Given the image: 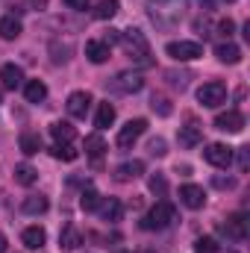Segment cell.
Masks as SVG:
<instances>
[{
    "label": "cell",
    "instance_id": "cell-1",
    "mask_svg": "<svg viewBox=\"0 0 250 253\" xmlns=\"http://www.w3.org/2000/svg\"><path fill=\"white\" fill-rule=\"evenodd\" d=\"M144 9H147V18H150L156 27L168 30V27H177V24L186 18L188 3L186 0H147Z\"/></svg>",
    "mask_w": 250,
    "mask_h": 253
},
{
    "label": "cell",
    "instance_id": "cell-2",
    "mask_svg": "<svg viewBox=\"0 0 250 253\" xmlns=\"http://www.w3.org/2000/svg\"><path fill=\"white\" fill-rule=\"evenodd\" d=\"M118 44L124 47V53L138 65V68H150V65H153V59H150V56H153V53H150V44H147V39H144L141 30H124L121 39H118Z\"/></svg>",
    "mask_w": 250,
    "mask_h": 253
},
{
    "label": "cell",
    "instance_id": "cell-3",
    "mask_svg": "<svg viewBox=\"0 0 250 253\" xmlns=\"http://www.w3.org/2000/svg\"><path fill=\"white\" fill-rule=\"evenodd\" d=\"M177 221V209L171 200H156V206L141 218V230H165Z\"/></svg>",
    "mask_w": 250,
    "mask_h": 253
},
{
    "label": "cell",
    "instance_id": "cell-4",
    "mask_svg": "<svg viewBox=\"0 0 250 253\" xmlns=\"http://www.w3.org/2000/svg\"><path fill=\"white\" fill-rule=\"evenodd\" d=\"M106 85H109L112 91H118V94H135V91H141V88H144V80H141V74L121 71V74H115Z\"/></svg>",
    "mask_w": 250,
    "mask_h": 253
},
{
    "label": "cell",
    "instance_id": "cell-5",
    "mask_svg": "<svg viewBox=\"0 0 250 253\" xmlns=\"http://www.w3.org/2000/svg\"><path fill=\"white\" fill-rule=\"evenodd\" d=\"M144 129H147V121L144 118H132V121H126L121 129H118V138H115V144L121 147V150H129L141 135H144Z\"/></svg>",
    "mask_w": 250,
    "mask_h": 253
},
{
    "label": "cell",
    "instance_id": "cell-6",
    "mask_svg": "<svg viewBox=\"0 0 250 253\" xmlns=\"http://www.w3.org/2000/svg\"><path fill=\"white\" fill-rule=\"evenodd\" d=\"M197 100H200L203 106L215 109V106H221V103L227 100V85H224V83H218V80L203 83V85L197 88Z\"/></svg>",
    "mask_w": 250,
    "mask_h": 253
},
{
    "label": "cell",
    "instance_id": "cell-7",
    "mask_svg": "<svg viewBox=\"0 0 250 253\" xmlns=\"http://www.w3.org/2000/svg\"><path fill=\"white\" fill-rule=\"evenodd\" d=\"M165 53H168L174 62H194V59L203 56V47H200L197 42H171V44L165 47Z\"/></svg>",
    "mask_w": 250,
    "mask_h": 253
},
{
    "label": "cell",
    "instance_id": "cell-8",
    "mask_svg": "<svg viewBox=\"0 0 250 253\" xmlns=\"http://www.w3.org/2000/svg\"><path fill=\"white\" fill-rule=\"evenodd\" d=\"M224 233H227V239H233V242H245L250 233V218L245 212H233V215H227V221H224V227H221Z\"/></svg>",
    "mask_w": 250,
    "mask_h": 253
},
{
    "label": "cell",
    "instance_id": "cell-9",
    "mask_svg": "<svg viewBox=\"0 0 250 253\" xmlns=\"http://www.w3.org/2000/svg\"><path fill=\"white\" fill-rule=\"evenodd\" d=\"M203 159L212 168H230L233 165V147H227V144H209L203 150Z\"/></svg>",
    "mask_w": 250,
    "mask_h": 253
},
{
    "label": "cell",
    "instance_id": "cell-10",
    "mask_svg": "<svg viewBox=\"0 0 250 253\" xmlns=\"http://www.w3.org/2000/svg\"><path fill=\"white\" fill-rule=\"evenodd\" d=\"M65 106H68V115L71 118H85L88 115V106H91V94L88 91H71Z\"/></svg>",
    "mask_w": 250,
    "mask_h": 253
},
{
    "label": "cell",
    "instance_id": "cell-11",
    "mask_svg": "<svg viewBox=\"0 0 250 253\" xmlns=\"http://www.w3.org/2000/svg\"><path fill=\"white\" fill-rule=\"evenodd\" d=\"M215 129H221V132H242V129H245V115L236 112V109L221 112V115L215 118Z\"/></svg>",
    "mask_w": 250,
    "mask_h": 253
},
{
    "label": "cell",
    "instance_id": "cell-12",
    "mask_svg": "<svg viewBox=\"0 0 250 253\" xmlns=\"http://www.w3.org/2000/svg\"><path fill=\"white\" fill-rule=\"evenodd\" d=\"M180 200H183V206H188V209H203L206 191L200 189V186H194V183H188V186L180 189Z\"/></svg>",
    "mask_w": 250,
    "mask_h": 253
},
{
    "label": "cell",
    "instance_id": "cell-13",
    "mask_svg": "<svg viewBox=\"0 0 250 253\" xmlns=\"http://www.w3.org/2000/svg\"><path fill=\"white\" fill-rule=\"evenodd\" d=\"M21 242H24L27 251H42L44 242H47V233H44L42 227H27V230L21 233Z\"/></svg>",
    "mask_w": 250,
    "mask_h": 253
},
{
    "label": "cell",
    "instance_id": "cell-14",
    "mask_svg": "<svg viewBox=\"0 0 250 253\" xmlns=\"http://www.w3.org/2000/svg\"><path fill=\"white\" fill-rule=\"evenodd\" d=\"M141 174H144V162H141V159H132V162H124V165L115 168V180H121V183L138 180Z\"/></svg>",
    "mask_w": 250,
    "mask_h": 253
},
{
    "label": "cell",
    "instance_id": "cell-15",
    "mask_svg": "<svg viewBox=\"0 0 250 253\" xmlns=\"http://www.w3.org/2000/svg\"><path fill=\"white\" fill-rule=\"evenodd\" d=\"M0 80H3V88H9V91H15L21 83H24V71L18 68V65H3L0 68Z\"/></svg>",
    "mask_w": 250,
    "mask_h": 253
},
{
    "label": "cell",
    "instance_id": "cell-16",
    "mask_svg": "<svg viewBox=\"0 0 250 253\" xmlns=\"http://www.w3.org/2000/svg\"><path fill=\"white\" fill-rule=\"evenodd\" d=\"M215 56H218L224 65H239L242 62V47L233 44V42H224V44L215 47Z\"/></svg>",
    "mask_w": 250,
    "mask_h": 253
},
{
    "label": "cell",
    "instance_id": "cell-17",
    "mask_svg": "<svg viewBox=\"0 0 250 253\" xmlns=\"http://www.w3.org/2000/svg\"><path fill=\"white\" fill-rule=\"evenodd\" d=\"M100 215H103V221H109V224H115V221H121V215H124V203H121L118 197H109V200H100Z\"/></svg>",
    "mask_w": 250,
    "mask_h": 253
},
{
    "label": "cell",
    "instance_id": "cell-18",
    "mask_svg": "<svg viewBox=\"0 0 250 253\" xmlns=\"http://www.w3.org/2000/svg\"><path fill=\"white\" fill-rule=\"evenodd\" d=\"M177 138H180L183 147L191 150V147H197V144L203 141V129H200L197 124H186V126H180V135H177Z\"/></svg>",
    "mask_w": 250,
    "mask_h": 253
},
{
    "label": "cell",
    "instance_id": "cell-19",
    "mask_svg": "<svg viewBox=\"0 0 250 253\" xmlns=\"http://www.w3.org/2000/svg\"><path fill=\"white\" fill-rule=\"evenodd\" d=\"M18 144H21V153L36 156V153L42 150V135H39V132H33V129H24V132H21V138H18Z\"/></svg>",
    "mask_w": 250,
    "mask_h": 253
},
{
    "label": "cell",
    "instance_id": "cell-20",
    "mask_svg": "<svg viewBox=\"0 0 250 253\" xmlns=\"http://www.w3.org/2000/svg\"><path fill=\"white\" fill-rule=\"evenodd\" d=\"M109 53H112L109 44H103V42H85V56H88L94 65H103L106 59H109Z\"/></svg>",
    "mask_w": 250,
    "mask_h": 253
},
{
    "label": "cell",
    "instance_id": "cell-21",
    "mask_svg": "<svg viewBox=\"0 0 250 253\" xmlns=\"http://www.w3.org/2000/svg\"><path fill=\"white\" fill-rule=\"evenodd\" d=\"M47 197L44 194H30V197H24V203H21V209L27 212V215H44L47 212Z\"/></svg>",
    "mask_w": 250,
    "mask_h": 253
},
{
    "label": "cell",
    "instance_id": "cell-22",
    "mask_svg": "<svg viewBox=\"0 0 250 253\" xmlns=\"http://www.w3.org/2000/svg\"><path fill=\"white\" fill-rule=\"evenodd\" d=\"M18 36H21V21H18L15 15L0 18V39H3V42H15Z\"/></svg>",
    "mask_w": 250,
    "mask_h": 253
},
{
    "label": "cell",
    "instance_id": "cell-23",
    "mask_svg": "<svg viewBox=\"0 0 250 253\" xmlns=\"http://www.w3.org/2000/svg\"><path fill=\"white\" fill-rule=\"evenodd\" d=\"M80 245H83V236H80V230H77L74 224H68L62 233H59V248H62V251H77Z\"/></svg>",
    "mask_w": 250,
    "mask_h": 253
},
{
    "label": "cell",
    "instance_id": "cell-24",
    "mask_svg": "<svg viewBox=\"0 0 250 253\" xmlns=\"http://www.w3.org/2000/svg\"><path fill=\"white\" fill-rule=\"evenodd\" d=\"M24 97H27V103H42V100L47 97V85H44L42 80H30V83L24 85Z\"/></svg>",
    "mask_w": 250,
    "mask_h": 253
},
{
    "label": "cell",
    "instance_id": "cell-25",
    "mask_svg": "<svg viewBox=\"0 0 250 253\" xmlns=\"http://www.w3.org/2000/svg\"><path fill=\"white\" fill-rule=\"evenodd\" d=\"M115 115H118V112H115V106H112L109 100H106V103H100V106H97V115H94V126H97V129L112 126V124H115Z\"/></svg>",
    "mask_w": 250,
    "mask_h": 253
},
{
    "label": "cell",
    "instance_id": "cell-26",
    "mask_svg": "<svg viewBox=\"0 0 250 253\" xmlns=\"http://www.w3.org/2000/svg\"><path fill=\"white\" fill-rule=\"evenodd\" d=\"M50 135L56 138V144H71L74 135H77V129L68 124V121H56V124H50Z\"/></svg>",
    "mask_w": 250,
    "mask_h": 253
},
{
    "label": "cell",
    "instance_id": "cell-27",
    "mask_svg": "<svg viewBox=\"0 0 250 253\" xmlns=\"http://www.w3.org/2000/svg\"><path fill=\"white\" fill-rule=\"evenodd\" d=\"M83 150H85L91 159H100V156L106 153V141L100 138V132H94V135H85V144H83Z\"/></svg>",
    "mask_w": 250,
    "mask_h": 253
},
{
    "label": "cell",
    "instance_id": "cell-28",
    "mask_svg": "<svg viewBox=\"0 0 250 253\" xmlns=\"http://www.w3.org/2000/svg\"><path fill=\"white\" fill-rule=\"evenodd\" d=\"M36 180H39V171H36L30 162L15 165V183H21V186H33Z\"/></svg>",
    "mask_w": 250,
    "mask_h": 253
},
{
    "label": "cell",
    "instance_id": "cell-29",
    "mask_svg": "<svg viewBox=\"0 0 250 253\" xmlns=\"http://www.w3.org/2000/svg\"><path fill=\"white\" fill-rule=\"evenodd\" d=\"M118 9H121V3H118V0H100V3H97V9H94V18H97V21H109V18H115V15H118Z\"/></svg>",
    "mask_w": 250,
    "mask_h": 253
},
{
    "label": "cell",
    "instance_id": "cell-30",
    "mask_svg": "<svg viewBox=\"0 0 250 253\" xmlns=\"http://www.w3.org/2000/svg\"><path fill=\"white\" fill-rule=\"evenodd\" d=\"M50 156H53V159H62V162H74V159L80 156V150H77L74 144H53V147H50Z\"/></svg>",
    "mask_w": 250,
    "mask_h": 253
},
{
    "label": "cell",
    "instance_id": "cell-31",
    "mask_svg": "<svg viewBox=\"0 0 250 253\" xmlns=\"http://www.w3.org/2000/svg\"><path fill=\"white\" fill-rule=\"evenodd\" d=\"M150 109H153L156 115H162V118H168V115L174 112V109H171V100L162 97V94H153V97H150Z\"/></svg>",
    "mask_w": 250,
    "mask_h": 253
},
{
    "label": "cell",
    "instance_id": "cell-32",
    "mask_svg": "<svg viewBox=\"0 0 250 253\" xmlns=\"http://www.w3.org/2000/svg\"><path fill=\"white\" fill-rule=\"evenodd\" d=\"M80 206L85 209V212H94V209H100V194L94 189H85L83 191V197H80Z\"/></svg>",
    "mask_w": 250,
    "mask_h": 253
},
{
    "label": "cell",
    "instance_id": "cell-33",
    "mask_svg": "<svg viewBox=\"0 0 250 253\" xmlns=\"http://www.w3.org/2000/svg\"><path fill=\"white\" fill-rule=\"evenodd\" d=\"M194 253H218V242L212 236H200L194 242Z\"/></svg>",
    "mask_w": 250,
    "mask_h": 253
},
{
    "label": "cell",
    "instance_id": "cell-34",
    "mask_svg": "<svg viewBox=\"0 0 250 253\" xmlns=\"http://www.w3.org/2000/svg\"><path fill=\"white\" fill-rule=\"evenodd\" d=\"M147 186H150V191H153V194H159V197H165V191H168V180H165L162 174H153Z\"/></svg>",
    "mask_w": 250,
    "mask_h": 253
},
{
    "label": "cell",
    "instance_id": "cell-35",
    "mask_svg": "<svg viewBox=\"0 0 250 253\" xmlns=\"http://www.w3.org/2000/svg\"><path fill=\"white\" fill-rule=\"evenodd\" d=\"M147 150H150L153 156H165V153H168V144H165V138H150Z\"/></svg>",
    "mask_w": 250,
    "mask_h": 253
},
{
    "label": "cell",
    "instance_id": "cell-36",
    "mask_svg": "<svg viewBox=\"0 0 250 253\" xmlns=\"http://www.w3.org/2000/svg\"><path fill=\"white\" fill-rule=\"evenodd\" d=\"M165 77H168V83H171V85H177V88H186V83H188V74H174V71H165Z\"/></svg>",
    "mask_w": 250,
    "mask_h": 253
},
{
    "label": "cell",
    "instance_id": "cell-37",
    "mask_svg": "<svg viewBox=\"0 0 250 253\" xmlns=\"http://www.w3.org/2000/svg\"><path fill=\"white\" fill-rule=\"evenodd\" d=\"M118 39H121V30H106V36H103V39H100V42H103V44H109V47H112V44H118Z\"/></svg>",
    "mask_w": 250,
    "mask_h": 253
},
{
    "label": "cell",
    "instance_id": "cell-38",
    "mask_svg": "<svg viewBox=\"0 0 250 253\" xmlns=\"http://www.w3.org/2000/svg\"><path fill=\"white\" fill-rule=\"evenodd\" d=\"M218 30H221V33H224V36H227V39H230V36H233V30H236V24H233V21H230V18H224V21H221V24H218Z\"/></svg>",
    "mask_w": 250,
    "mask_h": 253
},
{
    "label": "cell",
    "instance_id": "cell-39",
    "mask_svg": "<svg viewBox=\"0 0 250 253\" xmlns=\"http://www.w3.org/2000/svg\"><path fill=\"white\" fill-rule=\"evenodd\" d=\"M212 183H215L218 189H233V186H236V180H233V177H215Z\"/></svg>",
    "mask_w": 250,
    "mask_h": 253
},
{
    "label": "cell",
    "instance_id": "cell-40",
    "mask_svg": "<svg viewBox=\"0 0 250 253\" xmlns=\"http://www.w3.org/2000/svg\"><path fill=\"white\" fill-rule=\"evenodd\" d=\"M65 6H68V9H80V12H83V9H88V0H65Z\"/></svg>",
    "mask_w": 250,
    "mask_h": 253
},
{
    "label": "cell",
    "instance_id": "cell-41",
    "mask_svg": "<svg viewBox=\"0 0 250 253\" xmlns=\"http://www.w3.org/2000/svg\"><path fill=\"white\" fill-rule=\"evenodd\" d=\"M248 165H250V159H248V147H242V150H239V168H242V171H248Z\"/></svg>",
    "mask_w": 250,
    "mask_h": 253
},
{
    "label": "cell",
    "instance_id": "cell-42",
    "mask_svg": "<svg viewBox=\"0 0 250 253\" xmlns=\"http://www.w3.org/2000/svg\"><path fill=\"white\" fill-rule=\"evenodd\" d=\"M0 253H6V236L0 233Z\"/></svg>",
    "mask_w": 250,
    "mask_h": 253
},
{
    "label": "cell",
    "instance_id": "cell-43",
    "mask_svg": "<svg viewBox=\"0 0 250 253\" xmlns=\"http://www.w3.org/2000/svg\"><path fill=\"white\" fill-rule=\"evenodd\" d=\"M227 3H233V0H227Z\"/></svg>",
    "mask_w": 250,
    "mask_h": 253
},
{
    "label": "cell",
    "instance_id": "cell-44",
    "mask_svg": "<svg viewBox=\"0 0 250 253\" xmlns=\"http://www.w3.org/2000/svg\"><path fill=\"white\" fill-rule=\"evenodd\" d=\"M0 100H3V94H0Z\"/></svg>",
    "mask_w": 250,
    "mask_h": 253
},
{
    "label": "cell",
    "instance_id": "cell-45",
    "mask_svg": "<svg viewBox=\"0 0 250 253\" xmlns=\"http://www.w3.org/2000/svg\"><path fill=\"white\" fill-rule=\"evenodd\" d=\"M230 253H236V251H230Z\"/></svg>",
    "mask_w": 250,
    "mask_h": 253
}]
</instances>
